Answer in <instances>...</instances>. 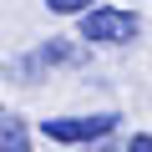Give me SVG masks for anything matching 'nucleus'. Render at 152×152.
Listing matches in <instances>:
<instances>
[{"label":"nucleus","instance_id":"1","mask_svg":"<svg viewBox=\"0 0 152 152\" xmlns=\"http://www.w3.org/2000/svg\"><path fill=\"white\" fill-rule=\"evenodd\" d=\"M137 31H142V20L117 5H91L81 15V41H96V46H127V41H137Z\"/></svg>","mask_w":152,"mask_h":152},{"label":"nucleus","instance_id":"2","mask_svg":"<svg viewBox=\"0 0 152 152\" xmlns=\"http://www.w3.org/2000/svg\"><path fill=\"white\" fill-rule=\"evenodd\" d=\"M112 127H117V117L112 112H102V117H56V122H41V132L51 137V142H102V137H112Z\"/></svg>","mask_w":152,"mask_h":152},{"label":"nucleus","instance_id":"3","mask_svg":"<svg viewBox=\"0 0 152 152\" xmlns=\"http://www.w3.org/2000/svg\"><path fill=\"white\" fill-rule=\"evenodd\" d=\"M81 61H86V51L71 46V41H51V46L36 56V66H81Z\"/></svg>","mask_w":152,"mask_h":152},{"label":"nucleus","instance_id":"4","mask_svg":"<svg viewBox=\"0 0 152 152\" xmlns=\"http://www.w3.org/2000/svg\"><path fill=\"white\" fill-rule=\"evenodd\" d=\"M0 152H31V127L20 117H5V122H0Z\"/></svg>","mask_w":152,"mask_h":152},{"label":"nucleus","instance_id":"5","mask_svg":"<svg viewBox=\"0 0 152 152\" xmlns=\"http://www.w3.org/2000/svg\"><path fill=\"white\" fill-rule=\"evenodd\" d=\"M46 10H56V15H86L91 0H46Z\"/></svg>","mask_w":152,"mask_h":152},{"label":"nucleus","instance_id":"6","mask_svg":"<svg viewBox=\"0 0 152 152\" xmlns=\"http://www.w3.org/2000/svg\"><path fill=\"white\" fill-rule=\"evenodd\" d=\"M127 152H152V137H147V132H142V137H132V142H127Z\"/></svg>","mask_w":152,"mask_h":152},{"label":"nucleus","instance_id":"7","mask_svg":"<svg viewBox=\"0 0 152 152\" xmlns=\"http://www.w3.org/2000/svg\"><path fill=\"white\" fill-rule=\"evenodd\" d=\"M86 152H117V147H112V142H107V137H102V142H91V147H86Z\"/></svg>","mask_w":152,"mask_h":152}]
</instances>
